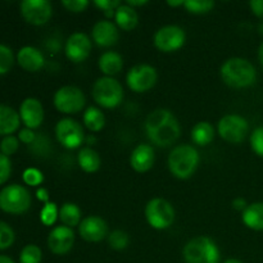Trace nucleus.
<instances>
[{
    "mask_svg": "<svg viewBox=\"0 0 263 263\" xmlns=\"http://www.w3.org/2000/svg\"><path fill=\"white\" fill-rule=\"evenodd\" d=\"M241 221L251 230L263 231V202L249 204L241 213Z\"/></svg>",
    "mask_w": 263,
    "mask_h": 263,
    "instance_id": "nucleus-22",
    "label": "nucleus"
},
{
    "mask_svg": "<svg viewBox=\"0 0 263 263\" xmlns=\"http://www.w3.org/2000/svg\"><path fill=\"white\" fill-rule=\"evenodd\" d=\"M20 117L26 125V127L30 128V130L40 127L44 121L43 104L35 98H27L21 104Z\"/></svg>",
    "mask_w": 263,
    "mask_h": 263,
    "instance_id": "nucleus-18",
    "label": "nucleus"
},
{
    "mask_svg": "<svg viewBox=\"0 0 263 263\" xmlns=\"http://www.w3.org/2000/svg\"><path fill=\"white\" fill-rule=\"evenodd\" d=\"M98 66H99L100 71L104 73V76L113 77L122 71L123 59L117 51H105L99 57Z\"/></svg>",
    "mask_w": 263,
    "mask_h": 263,
    "instance_id": "nucleus-21",
    "label": "nucleus"
},
{
    "mask_svg": "<svg viewBox=\"0 0 263 263\" xmlns=\"http://www.w3.org/2000/svg\"><path fill=\"white\" fill-rule=\"evenodd\" d=\"M91 39L98 46H102V48H109V46L116 45L120 39L117 25L108 20L99 21L92 27Z\"/></svg>",
    "mask_w": 263,
    "mask_h": 263,
    "instance_id": "nucleus-17",
    "label": "nucleus"
},
{
    "mask_svg": "<svg viewBox=\"0 0 263 263\" xmlns=\"http://www.w3.org/2000/svg\"><path fill=\"white\" fill-rule=\"evenodd\" d=\"M23 181L26 185H30V186H39V185L43 184L44 181V175L40 170L37 168H27L23 172Z\"/></svg>",
    "mask_w": 263,
    "mask_h": 263,
    "instance_id": "nucleus-36",
    "label": "nucleus"
},
{
    "mask_svg": "<svg viewBox=\"0 0 263 263\" xmlns=\"http://www.w3.org/2000/svg\"><path fill=\"white\" fill-rule=\"evenodd\" d=\"M251 148L258 157L263 158V126L253 130L251 135Z\"/></svg>",
    "mask_w": 263,
    "mask_h": 263,
    "instance_id": "nucleus-38",
    "label": "nucleus"
},
{
    "mask_svg": "<svg viewBox=\"0 0 263 263\" xmlns=\"http://www.w3.org/2000/svg\"><path fill=\"white\" fill-rule=\"evenodd\" d=\"M21 117L13 108L0 104V135L9 136L20 127Z\"/></svg>",
    "mask_w": 263,
    "mask_h": 263,
    "instance_id": "nucleus-25",
    "label": "nucleus"
},
{
    "mask_svg": "<svg viewBox=\"0 0 263 263\" xmlns=\"http://www.w3.org/2000/svg\"><path fill=\"white\" fill-rule=\"evenodd\" d=\"M218 135L230 144H240L247 138L249 123L239 115H226L218 121Z\"/></svg>",
    "mask_w": 263,
    "mask_h": 263,
    "instance_id": "nucleus-9",
    "label": "nucleus"
},
{
    "mask_svg": "<svg viewBox=\"0 0 263 263\" xmlns=\"http://www.w3.org/2000/svg\"><path fill=\"white\" fill-rule=\"evenodd\" d=\"M127 5H130L131 8H134L135 9L136 7H144V5L148 4V2L146 0H127V3H126Z\"/></svg>",
    "mask_w": 263,
    "mask_h": 263,
    "instance_id": "nucleus-45",
    "label": "nucleus"
},
{
    "mask_svg": "<svg viewBox=\"0 0 263 263\" xmlns=\"http://www.w3.org/2000/svg\"><path fill=\"white\" fill-rule=\"evenodd\" d=\"M200 157L193 145L182 144L175 146L168 156L170 172L180 180L190 179L199 166Z\"/></svg>",
    "mask_w": 263,
    "mask_h": 263,
    "instance_id": "nucleus-3",
    "label": "nucleus"
},
{
    "mask_svg": "<svg viewBox=\"0 0 263 263\" xmlns=\"http://www.w3.org/2000/svg\"><path fill=\"white\" fill-rule=\"evenodd\" d=\"M185 263H218L220 249L208 236H197L187 241L182 249Z\"/></svg>",
    "mask_w": 263,
    "mask_h": 263,
    "instance_id": "nucleus-4",
    "label": "nucleus"
},
{
    "mask_svg": "<svg viewBox=\"0 0 263 263\" xmlns=\"http://www.w3.org/2000/svg\"><path fill=\"white\" fill-rule=\"evenodd\" d=\"M36 198H37L40 202H44L46 204V203H49V192L48 189H45V187H39L37 190H36Z\"/></svg>",
    "mask_w": 263,
    "mask_h": 263,
    "instance_id": "nucleus-44",
    "label": "nucleus"
},
{
    "mask_svg": "<svg viewBox=\"0 0 263 263\" xmlns=\"http://www.w3.org/2000/svg\"><path fill=\"white\" fill-rule=\"evenodd\" d=\"M59 218V208L55 203L49 202L43 207L40 212V220L45 226H53Z\"/></svg>",
    "mask_w": 263,
    "mask_h": 263,
    "instance_id": "nucleus-32",
    "label": "nucleus"
},
{
    "mask_svg": "<svg viewBox=\"0 0 263 263\" xmlns=\"http://www.w3.org/2000/svg\"><path fill=\"white\" fill-rule=\"evenodd\" d=\"M10 172H12V162L9 157L0 153V185L4 184L9 179Z\"/></svg>",
    "mask_w": 263,
    "mask_h": 263,
    "instance_id": "nucleus-39",
    "label": "nucleus"
},
{
    "mask_svg": "<svg viewBox=\"0 0 263 263\" xmlns=\"http://www.w3.org/2000/svg\"><path fill=\"white\" fill-rule=\"evenodd\" d=\"M21 14L30 25L43 26L50 21L53 7L48 0H23L21 3Z\"/></svg>",
    "mask_w": 263,
    "mask_h": 263,
    "instance_id": "nucleus-13",
    "label": "nucleus"
},
{
    "mask_svg": "<svg viewBox=\"0 0 263 263\" xmlns=\"http://www.w3.org/2000/svg\"><path fill=\"white\" fill-rule=\"evenodd\" d=\"M31 207V195L25 186L8 185L0 192V208L12 215H22Z\"/></svg>",
    "mask_w": 263,
    "mask_h": 263,
    "instance_id": "nucleus-6",
    "label": "nucleus"
},
{
    "mask_svg": "<svg viewBox=\"0 0 263 263\" xmlns=\"http://www.w3.org/2000/svg\"><path fill=\"white\" fill-rule=\"evenodd\" d=\"M14 63V55L13 51L8 46L0 44V74H5L9 72Z\"/></svg>",
    "mask_w": 263,
    "mask_h": 263,
    "instance_id": "nucleus-33",
    "label": "nucleus"
},
{
    "mask_svg": "<svg viewBox=\"0 0 263 263\" xmlns=\"http://www.w3.org/2000/svg\"><path fill=\"white\" fill-rule=\"evenodd\" d=\"M17 62L25 71L37 72L45 64L44 54L33 46H25L17 54Z\"/></svg>",
    "mask_w": 263,
    "mask_h": 263,
    "instance_id": "nucleus-20",
    "label": "nucleus"
},
{
    "mask_svg": "<svg viewBox=\"0 0 263 263\" xmlns=\"http://www.w3.org/2000/svg\"><path fill=\"white\" fill-rule=\"evenodd\" d=\"M43 252L35 244H28L22 249L20 254L21 263H41Z\"/></svg>",
    "mask_w": 263,
    "mask_h": 263,
    "instance_id": "nucleus-31",
    "label": "nucleus"
},
{
    "mask_svg": "<svg viewBox=\"0 0 263 263\" xmlns=\"http://www.w3.org/2000/svg\"><path fill=\"white\" fill-rule=\"evenodd\" d=\"M85 141H87V143H89V144L95 143V138H94V136H86Z\"/></svg>",
    "mask_w": 263,
    "mask_h": 263,
    "instance_id": "nucleus-50",
    "label": "nucleus"
},
{
    "mask_svg": "<svg viewBox=\"0 0 263 263\" xmlns=\"http://www.w3.org/2000/svg\"><path fill=\"white\" fill-rule=\"evenodd\" d=\"M223 263H243L240 261V259H236V258H229V259H226L225 262Z\"/></svg>",
    "mask_w": 263,
    "mask_h": 263,
    "instance_id": "nucleus-49",
    "label": "nucleus"
},
{
    "mask_svg": "<svg viewBox=\"0 0 263 263\" xmlns=\"http://www.w3.org/2000/svg\"><path fill=\"white\" fill-rule=\"evenodd\" d=\"M128 243H130L128 234L122 230H115L108 235V244L115 251H123L127 248Z\"/></svg>",
    "mask_w": 263,
    "mask_h": 263,
    "instance_id": "nucleus-30",
    "label": "nucleus"
},
{
    "mask_svg": "<svg viewBox=\"0 0 263 263\" xmlns=\"http://www.w3.org/2000/svg\"><path fill=\"white\" fill-rule=\"evenodd\" d=\"M145 218L156 230H166L175 221V210L168 200L153 198L145 205Z\"/></svg>",
    "mask_w": 263,
    "mask_h": 263,
    "instance_id": "nucleus-7",
    "label": "nucleus"
},
{
    "mask_svg": "<svg viewBox=\"0 0 263 263\" xmlns=\"http://www.w3.org/2000/svg\"><path fill=\"white\" fill-rule=\"evenodd\" d=\"M215 139V128L207 121H200L192 128V140L198 146H205Z\"/></svg>",
    "mask_w": 263,
    "mask_h": 263,
    "instance_id": "nucleus-26",
    "label": "nucleus"
},
{
    "mask_svg": "<svg viewBox=\"0 0 263 263\" xmlns=\"http://www.w3.org/2000/svg\"><path fill=\"white\" fill-rule=\"evenodd\" d=\"M116 25L123 31H133L139 23V15L134 8L127 4H121L115 14Z\"/></svg>",
    "mask_w": 263,
    "mask_h": 263,
    "instance_id": "nucleus-24",
    "label": "nucleus"
},
{
    "mask_svg": "<svg viewBox=\"0 0 263 263\" xmlns=\"http://www.w3.org/2000/svg\"><path fill=\"white\" fill-rule=\"evenodd\" d=\"M186 41V33L180 26L167 25L159 28L154 33L153 43L158 50L163 53H172L184 46Z\"/></svg>",
    "mask_w": 263,
    "mask_h": 263,
    "instance_id": "nucleus-12",
    "label": "nucleus"
},
{
    "mask_svg": "<svg viewBox=\"0 0 263 263\" xmlns=\"http://www.w3.org/2000/svg\"><path fill=\"white\" fill-rule=\"evenodd\" d=\"M82 122L87 130L91 133H98L105 126V116L99 108L89 107L82 116Z\"/></svg>",
    "mask_w": 263,
    "mask_h": 263,
    "instance_id": "nucleus-28",
    "label": "nucleus"
},
{
    "mask_svg": "<svg viewBox=\"0 0 263 263\" xmlns=\"http://www.w3.org/2000/svg\"><path fill=\"white\" fill-rule=\"evenodd\" d=\"M0 263H14V261L7 256H0Z\"/></svg>",
    "mask_w": 263,
    "mask_h": 263,
    "instance_id": "nucleus-48",
    "label": "nucleus"
},
{
    "mask_svg": "<svg viewBox=\"0 0 263 263\" xmlns=\"http://www.w3.org/2000/svg\"><path fill=\"white\" fill-rule=\"evenodd\" d=\"M18 146H20V141H18L15 136H5L2 140V143H0V152L4 156L9 157L18 151Z\"/></svg>",
    "mask_w": 263,
    "mask_h": 263,
    "instance_id": "nucleus-37",
    "label": "nucleus"
},
{
    "mask_svg": "<svg viewBox=\"0 0 263 263\" xmlns=\"http://www.w3.org/2000/svg\"><path fill=\"white\" fill-rule=\"evenodd\" d=\"M249 7H251L252 13L257 17L263 18V0H252L249 3Z\"/></svg>",
    "mask_w": 263,
    "mask_h": 263,
    "instance_id": "nucleus-42",
    "label": "nucleus"
},
{
    "mask_svg": "<svg viewBox=\"0 0 263 263\" xmlns=\"http://www.w3.org/2000/svg\"><path fill=\"white\" fill-rule=\"evenodd\" d=\"M95 7L99 8L100 10H103L105 17L109 20V18H113L116 14V10L120 7L122 3L118 2V0H95L94 2Z\"/></svg>",
    "mask_w": 263,
    "mask_h": 263,
    "instance_id": "nucleus-35",
    "label": "nucleus"
},
{
    "mask_svg": "<svg viewBox=\"0 0 263 263\" xmlns=\"http://www.w3.org/2000/svg\"><path fill=\"white\" fill-rule=\"evenodd\" d=\"M14 231L8 223L0 221V251L8 249L14 243Z\"/></svg>",
    "mask_w": 263,
    "mask_h": 263,
    "instance_id": "nucleus-34",
    "label": "nucleus"
},
{
    "mask_svg": "<svg viewBox=\"0 0 263 263\" xmlns=\"http://www.w3.org/2000/svg\"><path fill=\"white\" fill-rule=\"evenodd\" d=\"M18 139H20L22 143L28 144V145H30V144H33V141L36 140V135L32 130L26 127L20 131V134H18Z\"/></svg>",
    "mask_w": 263,
    "mask_h": 263,
    "instance_id": "nucleus-41",
    "label": "nucleus"
},
{
    "mask_svg": "<svg viewBox=\"0 0 263 263\" xmlns=\"http://www.w3.org/2000/svg\"><path fill=\"white\" fill-rule=\"evenodd\" d=\"M154 162H156V154L153 146L149 144H139L130 156L131 167L139 174L148 172L154 166Z\"/></svg>",
    "mask_w": 263,
    "mask_h": 263,
    "instance_id": "nucleus-19",
    "label": "nucleus"
},
{
    "mask_svg": "<svg viewBox=\"0 0 263 263\" xmlns=\"http://www.w3.org/2000/svg\"><path fill=\"white\" fill-rule=\"evenodd\" d=\"M62 5L72 13H81L89 7L87 0H63Z\"/></svg>",
    "mask_w": 263,
    "mask_h": 263,
    "instance_id": "nucleus-40",
    "label": "nucleus"
},
{
    "mask_svg": "<svg viewBox=\"0 0 263 263\" xmlns=\"http://www.w3.org/2000/svg\"><path fill=\"white\" fill-rule=\"evenodd\" d=\"M220 73L222 81L234 89L252 86L257 79V72L253 64L248 59L240 57H234L223 62Z\"/></svg>",
    "mask_w": 263,
    "mask_h": 263,
    "instance_id": "nucleus-2",
    "label": "nucleus"
},
{
    "mask_svg": "<svg viewBox=\"0 0 263 263\" xmlns=\"http://www.w3.org/2000/svg\"><path fill=\"white\" fill-rule=\"evenodd\" d=\"M167 4L170 5V7H174V8H176V7H184V0H180V2H167Z\"/></svg>",
    "mask_w": 263,
    "mask_h": 263,
    "instance_id": "nucleus-46",
    "label": "nucleus"
},
{
    "mask_svg": "<svg viewBox=\"0 0 263 263\" xmlns=\"http://www.w3.org/2000/svg\"><path fill=\"white\" fill-rule=\"evenodd\" d=\"M92 99L98 105L112 109L118 107L123 99V87L115 77H99L92 85Z\"/></svg>",
    "mask_w": 263,
    "mask_h": 263,
    "instance_id": "nucleus-5",
    "label": "nucleus"
},
{
    "mask_svg": "<svg viewBox=\"0 0 263 263\" xmlns=\"http://www.w3.org/2000/svg\"><path fill=\"white\" fill-rule=\"evenodd\" d=\"M74 244V233L67 226H57L48 235V248L57 256L67 254Z\"/></svg>",
    "mask_w": 263,
    "mask_h": 263,
    "instance_id": "nucleus-15",
    "label": "nucleus"
},
{
    "mask_svg": "<svg viewBox=\"0 0 263 263\" xmlns=\"http://www.w3.org/2000/svg\"><path fill=\"white\" fill-rule=\"evenodd\" d=\"M258 59H259V63H261L263 67V43L259 45V48H258Z\"/></svg>",
    "mask_w": 263,
    "mask_h": 263,
    "instance_id": "nucleus-47",
    "label": "nucleus"
},
{
    "mask_svg": "<svg viewBox=\"0 0 263 263\" xmlns=\"http://www.w3.org/2000/svg\"><path fill=\"white\" fill-rule=\"evenodd\" d=\"M158 73L153 66L136 64L126 74V82L134 92H145L156 86Z\"/></svg>",
    "mask_w": 263,
    "mask_h": 263,
    "instance_id": "nucleus-11",
    "label": "nucleus"
},
{
    "mask_svg": "<svg viewBox=\"0 0 263 263\" xmlns=\"http://www.w3.org/2000/svg\"><path fill=\"white\" fill-rule=\"evenodd\" d=\"M145 133L152 143L161 148H167L176 143L181 134V128L171 110L159 108L149 113L146 117Z\"/></svg>",
    "mask_w": 263,
    "mask_h": 263,
    "instance_id": "nucleus-1",
    "label": "nucleus"
},
{
    "mask_svg": "<svg viewBox=\"0 0 263 263\" xmlns=\"http://www.w3.org/2000/svg\"><path fill=\"white\" fill-rule=\"evenodd\" d=\"M54 107L63 115H76L84 109L86 104V97L84 91L77 86H62L54 94Z\"/></svg>",
    "mask_w": 263,
    "mask_h": 263,
    "instance_id": "nucleus-8",
    "label": "nucleus"
},
{
    "mask_svg": "<svg viewBox=\"0 0 263 263\" xmlns=\"http://www.w3.org/2000/svg\"><path fill=\"white\" fill-rule=\"evenodd\" d=\"M185 9L193 14H205L211 12L215 7V2L212 0H187L184 2Z\"/></svg>",
    "mask_w": 263,
    "mask_h": 263,
    "instance_id": "nucleus-29",
    "label": "nucleus"
},
{
    "mask_svg": "<svg viewBox=\"0 0 263 263\" xmlns=\"http://www.w3.org/2000/svg\"><path fill=\"white\" fill-rule=\"evenodd\" d=\"M91 51V40L84 32H74L67 39L64 53L73 63H81L86 61Z\"/></svg>",
    "mask_w": 263,
    "mask_h": 263,
    "instance_id": "nucleus-14",
    "label": "nucleus"
},
{
    "mask_svg": "<svg viewBox=\"0 0 263 263\" xmlns=\"http://www.w3.org/2000/svg\"><path fill=\"white\" fill-rule=\"evenodd\" d=\"M77 163L84 172L94 174V172L99 171L100 166H102V159L97 151L86 146V148L80 149L79 154H77Z\"/></svg>",
    "mask_w": 263,
    "mask_h": 263,
    "instance_id": "nucleus-23",
    "label": "nucleus"
},
{
    "mask_svg": "<svg viewBox=\"0 0 263 263\" xmlns=\"http://www.w3.org/2000/svg\"><path fill=\"white\" fill-rule=\"evenodd\" d=\"M79 233L84 240L90 243H98L108 238V225L102 217L98 216H87L82 218L79 225Z\"/></svg>",
    "mask_w": 263,
    "mask_h": 263,
    "instance_id": "nucleus-16",
    "label": "nucleus"
},
{
    "mask_svg": "<svg viewBox=\"0 0 263 263\" xmlns=\"http://www.w3.org/2000/svg\"><path fill=\"white\" fill-rule=\"evenodd\" d=\"M55 136L58 143L66 149H77L84 144L85 136L81 123L73 118H63L55 126Z\"/></svg>",
    "mask_w": 263,
    "mask_h": 263,
    "instance_id": "nucleus-10",
    "label": "nucleus"
},
{
    "mask_svg": "<svg viewBox=\"0 0 263 263\" xmlns=\"http://www.w3.org/2000/svg\"><path fill=\"white\" fill-rule=\"evenodd\" d=\"M248 203H247V200L244 199V198H241V197H238V198H235V199L233 200V208L234 210H236V211H240L241 213L244 212V211H246V208L248 207Z\"/></svg>",
    "mask_w": 263,
    "mask_h": 263,
    "instance_id": "nucleus-43",
    "label": "nucleus"
},
{
    "mask_svg": "<svg viewBox=\"0 0 263 263\" xmlns=\"http://www.w3.org/2000/svg\"><path fill=\"white\" fill-rule=\"evenodd\" d=\"M81 210L74 203H64L61 208H59V220L67 228H74L81 223Z\"/></svg>",
    "mask_w": 263,
    "mask_h": 263,
    "instance_id": "nucleus-27",
    "label": "nucleus"
}]
</instances>
